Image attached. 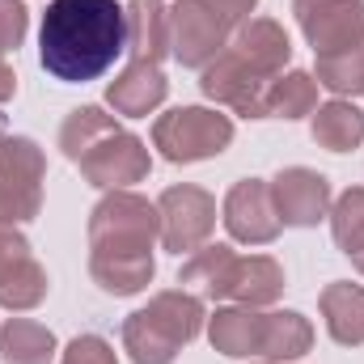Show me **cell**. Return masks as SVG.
Listing matches in <instances>:
<instances>
[{
  "label": "cell",
  "instance_id": "cell-3",
  "mask_svg": "<svg viewBox=\"0 0 364 364\" xmlns=\"http://www.w3.org/2000/svg\"><path fill=\"white\" fill-rule=\"evenodd\" d=\"M64 157L85 174V182L102 191H127L132 182H144L153 170V157L140 136L119 127L97 106H77L60 127Z\"/></svg>",
  "mask_w": 364,
  "mask_h": 364
},
{
  "label": "cell",
  "instance_id": "cell-9",
  "mask_svg": "<svg viewBox=\"0 0 364 364\" xmlns=\"http://www.w3.org/2000/svg\"><path fill=\"white\" fill-rule=\"evenodd\" d=\"M157 216H161V246L174 255H195L199 246H208L216 229V199L191 182L166 186L157 199Z\"/></svg>",
  "mask_w": 364,
  "mask_h": 364
},
{
  "label": "cell",
  "instance_id": "cell-5",
  "mask_svg": "<svg viewBox=\"0 0 364 364\" xmlns=\"http://www.w3.org/2000/svg\"><path fill=\"white\" fill-rule=\"evenodd\" d=\"M229 144H233V119L208 106H174L153 123V149L174 166L220 157Z\"/></svg>",
  "mask_w": 364,
  "mask_h": 364
},
{
  "label": "cell",
  "instance_id": "cell-28",
  "mask_svg": "<svg viewBox=\"0 0 364 364\" xmlns=\"http://www.w3.org/2000/svg\"><path fill=\"white\" fill-rule=\"evenodd\" d=\"M60 364H119V356H114V348L102 335H77L60 352Z\"/></svg>",
  "mask_w": 364,
  "mask_h": 364
},
{
  "label": "cell",
  "instance_id": "cell-15",
  "mask_svg": "<svg viewBox=\"0 0 364 364\" xmlns=\"http://www.w3.org/2000/svg\"><path fill=\"white\" fill-rule=\"evenodd\" d=\"M170 93V81L161 73V64H127L110 85H106V102L114 114H127V119H144L153 114Z\"/></svg>",
  "mask_w": 364,
  "mask_h": 364
},
{
  "label": "cell",
  "instance_id": "cell-8",
  "mask_svg": "<svg viewBox=\"0 0 364 364\" xmlns=\"http://www.w3.org/2000/svg\"><path fill=\"white\" fill-rule=\"evenodd\" d=\"M233 21L220 17L208 0H178L170 9V55L182 68H208L229 47Z\"/></svg>",
  "mask_w": 364,
  "mask_h": 364
},
{
  "label": "cell",
  "instance_id": "cell-16",
  "mask_svg": "<svg viewBox=\"0 0 364 364\" xmlns=\"http://www.w3.org/2000/svg\"><path fill=\"white\" fill-rule=\"evenodd\" d=\"M237 259L242 255H233V246H199L195 255H186L178 284L186 292H195L199 301H229Z\"/></svg>",
  "mask_w": 364,
  "mask_h": 364
},
{
  "label": "cell",
  "instance_id": "cell-4",
  "mask_svg": "<svg viewBox=\"0 0 364 364\" xmlns=\"http://www.w3.org/2000/svg\"><path fill=\"white\" fill-rule=\"evenodd\" d=\"M199 331H203V301L186 288H170L157 292L136 314H127L123 352L132 356V364H174V356Z\"/></svg>",
  "mask_w": 364,
  "mask_h": 364
},
{
  "label": "cell",
  "instance_id": "cell-11",
  "mask_svg": "<svg viewBox=\"0 0 364 364\" xmlns=\"http://www.w3.org/2000/svg\"><path fill=\"white\" fill-rule=\"evenodd\" d=\"M43 296H47L43 263L34 259V250L21 237V229L0 220V309L26 314V309L43 305Z\"/></svg>",
  "mask_w": 364,
  "mask_h": 364
},
{
  "label": "cell",
  "instance_id": "cell-17",
  "mask_svg": "<svg viewBox=\"0 0 364 364\" xmlns=\"http://www.w3.org/2000/svg\"><path fill=\"white\" fill-rule=\"evenodd\" d=\"M127 51L136 64H161L170 55V9L161 0L127 4Z\"/></svg>",
  "mask_w": 364,
  "mask_h": 364
},
{
  "label": "cell",
  "instance_id": "cell-20",
  "mask_svg": "<svg viewBox=\"0 0 364 364\" xmlns=\"http://www.w3.org/2000/svg\"><path fill=\"white\" fill-rule=\"evenodd\" d=\"M309 136H314V144H322L331 153H352L364 144V110L348 97H335L314 110Z\"/></svg>",
  "mask_w": 364,
  "mask_h": 364
},
{
  "label": "cell",
  "instance_id": "cell-30",
  "mask_svg": "<svg viewBox=\"0 0 364 364\" xmlns=\"http://www.w3.org/2000/svg\"><path fill=\"white\" fill-rule=\"evenodd\" d=\"M352 263H356V272L364 275V250H360V255H352Z\"/></svg>",
  "mask_w": 364,
  "mask_h": 364
},
{
  "label": "cell",
  "instance_id": "cell-26",
  "mask_svg": "<svg viewBox=\"0 0 364 364\" xmlns=\"http://www.w3.org/2000/svg\"><path fill=\"white\" fill-rule=\"evenodd\" d=\"M331 233H335V246L348 259L364 250V186H348L331 203Z\"/></svg>",
  "mask_w": 364,
  "mask_h": 364
},
{
  "label": "cell",
  "instance_id": "cell-1",
  "mask_svg": "<svg viewBox=\"0 0 364 364\" xmlns=\"http://www.w3.org/2000/svg\"><path fill=\"white\" fill-rule=\"evenodd\" d=\"M161 237L157 203L136 191H106L90 212V275L110 296H136L153 284V242Z\"/></svg>",
  "mask_w": 364,
  "mask_h": 364
},
{
  "label": "cell",
  "instance_id": "cell-12",
  "mask_svg": "<svg viewBox=\"0 0 364 364\" xmlns=\"http://www.w3.org/2000/svg\"><path fill=\"white\" fill-rule=\"evenodd\" d=\"M220 220L229 229L233 242L242 246H267L279 237V212H275V199H272V186L263 178H242L229 186L225 203H220Z\"/></svg>",
  "mask_w": 364,
  "mask_h": 364
},
{
  "label": "cell",
  "instance_id": "cell-21",
  "mask_svg": "<svg viewBox=\"0 0 364 364\" xmlns=\"http://www.w3.org/2000/svg\"><path fill=\"white\" fill-rule=\"evenodd\" d=\"M279 296H284V267L275 263L272 255H250V259H237L229 301L250 305V309H267V305H275Z\"/></svg>",
  "mask_w": 364,
  "mask_h": 364
},
{
  "label": "cell",
  "instance_id": "cell-27",
  "mask_svg": "<svg viewBox=\"0 0 364 364\" xmlns=\"http://www.w3.org/2000/svg\"><path fill=\"white\" fill-rule=\"evenodd\" d=\"M26 30H30V13H26V4H21V0H0V60H4L9 51L21 47Z\"/></svg>",
  "mask_w": 364,
  "mask_h": 364
},
{
  "label": "cell",
  "instance_id": "cell-7",
  "mask_svg": "<svg viewBox=\"0 0 364 364\" xmlns=\"http://www.w3.org/2000/svg\"><path fill=\"white\" fill-rule=\"evenodd\" d=\"M275 77H267L263 68H255L242 51L225 47L199 77V90L203 97L229 106L233 114L242 119H267V90H272Z\"/></svg>",
  "mask_w": 364,
  "mask_h": 364
},
{
  "label": "cell",
  "instance_id": "cell-13",
  "mask_svg": "<svg viewBox=\"0 0 364 364\" xmlns=\"http://www.w3.org/2000/svg\"><path fill=\"white\" fill-rule=\"evenodd\" d=\"M272 199L275 212H279V225H292V229H314L318 220L331 216V182L326 174L309 170V166H288L279 170L272 182Z\"/></svg>",
  "mask_w": 364,
  "mask_h": 364
},
{
  "label": "cell",
  "instance_id": "cell-19",
  "mask_svg": "<svg viewBox=\"0 0 364 364\" xmlns=\"http://www.w3.org/2000/svg\"><path fill=\"white\" fill-rule=\"evenodd\" d=\"M322 318H326V331L339 348H360L364 343V288L360 284H348V279H335L322 288Z\"/></svg>",
  "mask_w": 364,
  "mask_h": 364
},
{
  "label": "cell",
  "instance_id": "cell-29",
  "mask_svg": "<svg viewBox=\"0 0 364 364\" xmlns=\"http://www.w3.org/2000/svg\"><path fill=\"white\" fill-rule=\"evenodd\" d=\"M220 17H229L233 26H242V21H250V13H255V4L259 0H208Z\"/></svg>",
  "mask_w": 364,
  "mask_h": 364
},
{
  "label": "cell",
  "instance_id": "cell-18",
  "mask_svg": "<svg viewBox=\"0 0 364 364\" xmlns=\"http://www.w3.org/2000/svg\"><path fill=\"white\" fill-rule=\"evenodd\" d=\"M229 47L242 51V55H246L255 68H263L267 77H279V73L288 68V60H292V43H288L284 26L272 21V17H250V21H242L237 34L229 38Z\"/></svg>",
  "mask_w": 364,
  "mask_h": 364
},
{
  "label": "cell",
  "instance_id": "cell-10",
  "mask_svg": "<svg viewBox=\"0 0 364 364\" xmlns=\"http://www.w3.org/2000/svg\"><path fill=\"white\" fill-rule=\"evenodd\" d=\"M292 13L314 55L348 51L364 43V0H292Z\"/></svg>",
  "mask_w": 364,
  "mask_h": 364
},
{
  "label": "cell",
  "instance_id": "cell-24",
  "mask_svg": "<svg viewBox=\"0 0 364 364\" xmlns=\"http://www.w3.org/2000/svg\"><path fill=\"white\" fill-rule=\"evenodd\" d=\"M318 110V81L309 73H279L267 90V114L275 119H305Z\"/></svg>",
  "mask_w": 364,
  "mask_h": 364
},
{
  "label": "cell",
  "instance_id": "cell-25",
  "mask_svg": "<svg viewBox=\"0 0 364 364\" xmlns=\"http://www.w3.org/2000/svg\"><path fill=\"white\" fill-rule=\"evenodd\" d=\"M314 81L322 90H331L335 97H356V93H364V43L360 47H348V51L318 55Z\"/></svg>",
  "mask_w": 364,
  "mask_h": 364
},
{
  "label": "cell",
  "instance_id": "cell-14",
  "mask_svg": "<svg viewBox=\"0 0 364 364\" xmlns=\"http://www.w3.org/2000/svg\"><path fill=\"white\" fill-rule=\"evenodd\" d=\"M208 339L220 356H233V360H250V356H263V339H267V314L263 309H250V305H229V309H216L208 318Z\"/></svg>",
  "mask_w": 364,
  "mask_h": 364
},
{
  "label": "cell",
  "instance_id": "cell-22",
  "mask_svg": "<svg viewBox=\"0 0 364 364\" xmlns=\"http://www.w3.org/2000/svg\"><path fill=\"white\" fill-rule=\"evenodd\" d=\"M0 360L4 364H51L55 335L34 318H9L0 326Z\"/></svg>",
  "mask_w": 364,
  "mask_h": 364
},
{
  "label": "cell",
  "instance_id": "cell-23",
  "mask_svg": "<svg viewBox=\"0 0 364 364\" xmlns=\"http://www.w3.org/2000/svg\"><path fill=\"white\" fill-rule=\"evenodd\" d=\"M309 348H314V326H309L305 314H296V309L267 314V339H263V356L259 360L288 364V360H301Z\"/></svg>",
  "mask_w": 364,
  "mask_h": 364
},
{
  "label": "cell",
  "instance_id": "cell-6",
  "mask_svg": "<svg viewBox=\"0 0 364 364\" xmlns=\"http://www.w3.org/2000/svg\"><path fill=\"white\" fill-rule=\"evenodd\" d=\"M43 182H47V157L34 140L0 132V220L26 225L43 208Z\"/></svg>",
  "mask_w": 364,
  "mask_h": 364
},
{
  "label": "cell",
  "instance_id": "cell-2",
  "mask_svg": "<svg viewBox=\"0 0 364 364\" xmlns=\"http://www.w3.org/2000/svg\"><path fill=\"white\" fill-rule=\"evenodd\" d=\"M127 51V9L119 0H51L38 26V60L64 85L110 73Z\"/></svg>",
  "mask_w": 364,
  "mask_h": 364
}]
</instances>
